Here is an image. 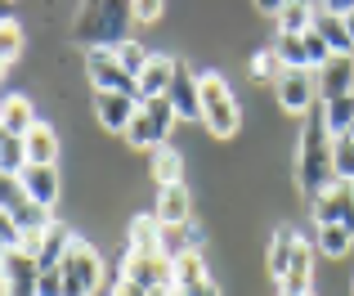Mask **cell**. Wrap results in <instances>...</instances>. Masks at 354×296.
<instances>
[{"instance_id": "cell-1", "label": "cell", "mask_w": 354, "mask_h": 296, "mask_svg": "<svg viewBox=\"0 0 354 296\" xmlns=\"http://www.w3.org/2000/svg\"><path fill=\"white\" fill-rule=\"evenodd\" d=\"M296 184H301V193H310L314 202H319L323 193L337 184V140H332L323 113L305 122L301 157H296Z\"/></svg>"}, {"instance_id": "cell-2", "label": "cell", "mask_w": 354, "mask_h": 296, "mask_svg": "<svg viewBox=\"0 0 354 296\" xmlns=\"http://www.w3.org/2000/svg\"><path fill=\"white\" fill-rule=\"evenodd\" d=\"M135 18V5H121V0H99V5H81L77 14V41H86L90 50H117L126 45V27Z\"/></svg>"}, {"instance_id": "cell-3", "label": "cell", "mask_w": 354, "mask_h": 296, "mask_svg": "<svg viewBox=\"0 0 354 296\" xmlns=\"http://www.w3.org/2000/svg\"><path fill=\"white\" fill-rule=\"evenodd\" d=\"M202 86V122H207V131L216 135V140H229V135H238V99L234 90L225 86V77H216V72H202L198 77Z\"/></svg>"}, {"instance_id": "cell-4", "label": "cell", "mask_w": 354, "mask_h": 296, "mask_svg": "<svg viewBox=\"0 0 354 296\" xmlns=\"http://www.w3.org/2000/svg\"><path fill=\"white\" fill-rule=\"evenodd\" d=\"M121 279L139 283L148 292H175V261L166 252H126Z\"/></svg>"}, {"instance_id": "cell-5", "label": "cell", "mask_w": 354, "mask_h": 296, "mask_svg": "<svg viewBox=\"0 0 354 296\" xmlns=\"http://www.w3.org/2000/svg\"><path fill=\"white\" fill-rule=\"evenodd\" d=\"M171 126H175L171 99H148V104H139V113H135V122H130L126 140H130V148H162L166 135H171Z\"/></svg>"}, {"instance_id": "cell-6", "label": "cell", "mask_w": 354, "mask_h": 296, "mask_svg": "<svg viewBox=\"0 0 354 296\" xmlns=\"http://www.w3.org/2000/svg\"><path fill=\"white\" fill-rule=\"evenodd\" d=\"M63 279H68V296H95L99 283H104V261H99V252L90 243H72V252L63 256Z\"/></svg>"}, {"instance_id": "cell-7", "label": "cell", "mask_w": 354, "mask_h": 296, "mask_svg": "<svg viewBox=\"0 0 354 296\" xmlns=\"http://www.w3.org/2000/svg\"><path fill=\"white\" fill-rule=\"evenodd\" d=\"M86 72H90V81H95V90L139 99V77H130V72L121 68L113 50H90V54H86ZM139 104H144V99H139Z\"/></svg>"}, {"instance_id": "cell-8", "label": "cell", "mask_w": 354, "mask_h": 296, "mask_svg": "<svg viewBox=\"0 0 354 296\" xmlns=\"http://www.w3.org/2000/svg\"><path fill=\"white\" fill-rule=\"evenodd\" d=\"M72 243H77V238H72L63 225H54V220H50L41 234H27V238H23V252L36 256V265H41V270H59L63 256L72 252Z\"/></svg>"}, {"instance_id": "cell-9", "label": "cell", "mask_w": 354, "mask_h": 296, "mask_svg": "<svg viewBox=\"0 0 354 296\" xmlns=\"http://www.w3.org/2000/svg\"><path fill=\"white\" fill-rule=\"evenodd\" d=\"M274 95H278V104H283L287 113H310V108L319 104V81H314L310 72H301V68H287L283 77H278Z\"/></svg>"}, {"instance_id": "cell-10", "label": "cell", "mask_w": 354, "mask_h": 296, "mask_svg": "<svg viewBox=\"0 0 354 296\" xmlns=\"http://www.w3.org/2000/svg\"><path fill=\"white\" fill-rule=\"evenodd\" d=\"M5 220L14 229H23V238L27 234H41L50 220H45V207H36L32 198L23 193V184L18 180H5Z\"/></svg>"}, {"instance_id": "cell-11", "label": "cell", "mask_w": 354, "mask_h": 296, "mask_svg": "<svg viewBox=\"0 0 354 296\" xmlns=\"http://www.w3.org/2000/svg\"><path fill=\"white\" fill-rule=\"evenodd\" d=\"M323 225H346V229H354V184L337 180L319 202H314V229H323Z\"/></svg>"}, {"instance_id": "cell-12", "label": "cell", "mask_w": 354, "mask_h": 296, "mask_svg": "<svg viewBox=\"0 0 354 296\" xmlns=\"http://www.w3.org/2000/svg\"><path fill=\"white\" fill-rule=\"evenodd\" d=\"M41 288V265L36 256H27L23 247L18 252H5V296H36Z\"/></svg>"}, {"instance_id": "cell-13", "label": "cell", "mask_w": 354, "mask_h": 296, "mask_svg": "<svg viewBox=\"0 0 354 296\" xmlns=\"http://www.w3.org/2000/svg\"><path fill=\"white\" fill-rule=\"evenodd\" d=\"M139 113V99H126V95H108V90H95V117L104 131L113 135H126L130 122H135Z\"/></svg>"}, {"instance_id": "cell-14", "label": "cell", "mask_w": 354, "mask_h": 296, "mask_svg": "<svg viewBox=\"0 0 354 296\" xmlns=\"http://www.w3.org/2000/svg\"><path fill=\"white\" fill-rule=\"evenodd\" d=\"M166 99H171L175 117H184V122H202V86H198V77H193L184 63H180V72H175V86L166 90Z\"/></svg>"}, {"instance_id": "cell-15", "label": "cell", "mask_w": 354, "mask_h": 296, "mask_svg": "<svg viewBox=\"0 0 354 296\" xmlns=\"http://www.w3.org/2000/svg\"><path fill=\"white\" fill-rule=\"evenodd\" d=\"M18 184H23V193L36 202V207L50 211L54 202H59V166H23V175H18Z\"/></svg>"}, {"instance_id": "cell-16", "label": "cell", "mask_w": 354, "mask_h": 296, "mask_svg": "<svg viewBox=\"0 0 354 296\" xmlns=\"http://www.w3.org/2000/svg\"><path fill=\"white\" fill-rule=\"evenodd\" d=\"M341 95H354V54H337L319 72V104H332Z\"/></svg>"}, {"instance_id": "cell-17", "label": "cell", "mask_w": 354, "mask_h": 296, "mask_svg": "<svg viewBox=\"0 0 354 296\" xmlns=\"http://www.w3.org/2000/svg\"><path fill=\"white\" fill-rule=\"evenodd\" d=\"M314 32L332 45V54H354V36L346 27V14H337L332 5H314Z\"/></svg>"}, {"instance_id": "cell-18", "label": "cell", "mask_w": 354, "mask_h": 296, "mask_svg": "<svg viewBox=\"0 0 354 296\" xmlns=\"http://www.w3.org/2000/svg\"><path fill=\"white\" fill-rule=\"evenodd\" d=\"M175 72H180V59H166V54H153V63L139 77V99H166V90L175 86Z\"/></svg>"}, {"instance_id": "cell-19", "label": "cell", "mask_w": 354, "mask_h": 296, "mask_svg": "<svg viewBox=\"0 0 354 296\" xmlns=\"http://www.w3.org/2000/svg\"><path fill=\"white\" fill-rule=\"evenodd\" d=\"M162 225H171V229H184L189 225V189L184 184H171V189H162L157 193V211H153Z\"/></svg>"}, {"instance_id": "cell-20", "label": "cell", "mask_w": 354, "mask_h": 296, "mask_svg": "<svg viewBox=\"0 0 354 296\" xmlns=\"http://www.w3.org/2000/svg\"><path fill=\"white\" fill-rule=\"evenodd\" d=\"M0 131H5V135H18V140H27V135L36 131L32 104H27L23 95H9L5 99V108H0Z\"/></svg>"}, {"instance_id": "cell-21", "label": "cell", "mask_w": 354, "mask_h": 296, "mask_svg": "<svg viewBox=\"0 0 354 296\" xmlns=\"http://www.w3.org/2000/svg\"><path fill=\"white\" fill-rule=\"evenodd\" d=\"M278 292L283 296H310V243H296V256H292V265H287Z\"/></svg>"}, {"instance_id": "cell-22", "label": "cell", "mask_w": 354, "mask_h": 296, "mask_svg": "<svg viewBox=\"0 0 354 296\" xmlns=\"http://www.w3.org/2000/svg\"><path fill=\"white\" fill-rule=\"evenodd\" d=\"M274 23H278V36H305L314 27V5H305V0H283Z\"/></svg>"}, {"instance_id": "cell-23", "label": "cell", "mask_w": 354, "mask_h": 296, "mask_svg": "<svg viewBox=\"0 0 354 296\" xmlns=\"http://www.w3.org/2000/svg\"><path fill=\"white\" fill-rule=\"evenodd\" d=\"M23 144H27V162L32 166H54L59 162V135H54L45 122H36V131L27 135Z\"/></svg>"}, {"instance_id": "cell-24", "label": "cell", "mask_w": 354, "mask_h": 296, "mask_svg": "<svg viewBox=\"0 0 354 296\" xmlns=\"http://www.w3.org/2000/svg\"><path fill=\"white\" fill-rule=\"evenodd\" d=\"M126 252H162V220H157V216L130 220V243H126Z\"/></svg>"}, {"instance_id": "cell-25", "label": "cell", "mask_w": 354, "mask_h": 296, "mask_svg": "<svg viewBox=\"0 0 354 296\" xmlns=\"http://www.w3.org/2000/svg\"><path fill=\"white\" fill-rule=\"evenodd\" d=\"M296 243H301V238H296L292 229H278L274 234V243H269V274H274V283H283L287 265H292V256H296Z\"/></svg>"}, {"instance_id": "cell-26", "label": "cell", "mask_w": 354, "mask_h": 296, "mask_svg": "<svg viewBox=\"0 0 354 296\" xmlns=\"http://www.w3.org/2000/svg\"><path fill=\"white\" fill-rule=\"evenodd\" d=\"M323 122H328L332 140H346L350 126H354V95H341L332 104H323Z\"/></svg>"}, {"instance_id": "cell-27", "label": "cell", "mask_w": 354, "mask_h": 296, "mask_svg": "<svg viewBox=\"0 0 354 296\" xmlns=\"http://www.w3.org/2000/svg\"><path fill=\"white\" fill-rule=\"evenodd\" d=\"M180 175H184V162H180V153H175L171 144L153 148V180L162 184V189H171V184H180Z\"/></svg>"}, {"instance_id": "cell-28", "label": "cell", "mask_w": 354, "mask_h": 296, "mask_svg": "<svg viewBox=\"0 0 354 296\" xmlns=\"http://www.w3.org/2000/svg\"><path fill=\"white\" fill-rule=\"evenodd\" d=\"M23 166H27V144L18 135H0V171H5V180H18Z\"/></svg>"}, {"instance_id": "cell-29", "label": "cell", "mask_w": 354, "mask_h": 296, "mask_svg": "<svg viewBox=\"0 0 354 296\" xmlns=\"http://www.w3.org/2000/svg\"><path fill=\"white\" fill-rule=\"evenodd\" d=\"M354 247V229H346V225H323L319 229V252L323 256H346Z\"/></svg>"}, {"instance_id": "cell-30", "label": "cell", "mask_w": 354, "mask_h": 296, "mask_svg": "<svg viewBox=\"0 0 354 296\" xmlns=\"http://www.w3.org/2000/svg\"><path fill=\"white\" fill-rule=\"evenodd\" d=\"M193 283H207V265H202V256L198 252H189V256H180L175 261V288H193Z\"/></svg>"}, {"instance_id": "cell-31", "label": "cell", "mask_w": 354, "mask_h": 296, "mask_svg": "<svg viewBox=\"0 0 354 296\" xmlns=\"http://www.w3.org/2000/svg\"><path fill=\"white\" fill-rule=\"evenodd\" d=\"M113 54H117V63H121V68L130 72V77H144V68L153 63V54H148L144 45H139V41H126V45H117Z\"/></svg>"}, {"instance_id": "cell-32", "label": "cell", "mask_w": 354, "mask_h": 296, "mask_svg": "<svg viewBox=\"0 0 354 296\" xmlns=\"http://www.w3.org/2000/svg\"><path fill=\"white\" fill-rule=\"evenodd\" d=\"M251 72H256V81H269V86H278V77L287 72V63L278 59V50H260L256 59H251Z\"/></svg>"}, {"instance_id": "cell-33", "label": "cell", "mask_w": 354, "mask_h": 296, "mask_svg": "<svg viewBox=\"0 0 354 296\" xmlns=\"http://www.w3.org/2000/svg\"><path fill=\"white\" fill-rule=\"evenodd\" d=\"M18 50H23V32H18V18H5V27H0V59H5V68L18 59Z\"/></svg>"}, {"instance_id": "cell-34", "label": "cell", "mask_w": 354, "mask_h": 296, "mask_svg": "<svg viewBox=\"0 0 354 296\" xmlns=\"http://www.w3.org/2000/svg\"><path fill=\"white\" fill-rule=\"evenodd\" d=\"M337 180L354 184V140H337Z\"/></svg>"}, {"instance_id": "cell-35", "label": "cell", "mask_w": 354, "mask_h": 296, "mask_svg": "<svg viewBox=\"0 0 354 296\" xmlns=\"http://www.w3.org/2000/svg\"><path fill=\"white\" fill-rule=\"evenodd\" d=\"M157 14H162L157 0H139V5H135V23H157Z\"/></svg>"}, {"instance_id": "cell-36", "label": "cell", "mask_w": 354, "mask_h": 296, "mask_svg": "<svg viewBox=\"0 0 354 296\" xmlns=\"http://www.w3.org/2000/svg\"><path fill=\"white\" fill-rule=\"evenodd\" d=\"M113 296H153V292H148V288H139V283H130V279H117Z\"/></svg>"}, {"instance_id": "cell-37", "label": "cell", "mask_w": 354, "mask_h": 296, "mask_svg": "<svg viewBox=\"0 0 354 296\" xmlns=\"http://www.w3.org/2000/svg\"><path fill=\"white\" fill-rule=\"evenodd\" d=\"M180 296H220V288H216V283L207 279V283H193V288H184Z\"/></svg>"}, {"instance_id": "cell-38", "label": "cell", "mask_w": 354, "mask_h": 296, "mask_svg": "<svg viewBox=\"0 0 354 296\" xmlns=\"http://www.w3.org/2000/svg\"><path fill=\"white\" fill-rule=\"evenodd\" d=\"M346 27H350V36H354V5H346Z\"/></svg>"}, {"instance_id": "cell-39", "label": "cell", "mask_w": 354, "mask_h": 296, "mask_svg": "<svg viewBox=\"0 0 354 296\" xmlns=\"http://www.w3.org/2000/svg\"><path fill=\"white\" fill-rule=\"evenodd\" d=\"M346 140H354V126H350V135H346Z\"/></svg>"}]
</instances>
